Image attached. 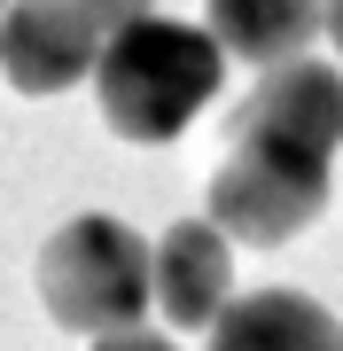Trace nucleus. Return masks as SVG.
<instances>
[{"label": "nucleus", "mask_w": 343, "mask_h": 351, "mask_svg": "<svg viewBox=\"0 0 343 351\" xmlns=\"http://www.w3.org/2000/svg\"><path fill=\"white\" fill-rule=\"evenodd\" d=\"M343 149V71L320 55L273 63L234 110V149L211 172V226L234 242H289L328 211Z\"/></svg>", "instance_id": "nucleus-1"}, {"label": "nucleus", "mask_w": 343, "mask_h": 351, "mask_svg": "<svg viewBox=\"0 0 343 351\" xmlns=\"http://www.w3.org/2000/svg\"><path fill=\"white\" fill-rule=\"evenodd\" d=\"M218 71H227L218 32L149 16V24H125L117 39H102L94 94H102V117L117 141L156 149V141H179L203 117V101L218 94Z\"/></svg>", "instance_id": "nucleus-2"}, {"label": "nucleus", "mask_w": 343, "mask_h": 351, "mask_svg": "<svg viewBox=\"0 0 343 351\" xmlns=\"http://www.w3.org/2000/svg\"><path fill=\"white\" fill-rule=\"evenodd\" d=\"M39 297L71 336H133L140 313L156 304V250L125 219L86 211L39 250Z\"/></svg>", "instance_id": "nucleus-3"}, {"label": "nucleus", "mask_w": 343, "mask_h": 351, "mask_svg": "<svg viewBox=\"0 0 343 351\" xmlns=\"http://www.w3.org/2000/svg\"><path fill=\"white\" fill-rule=\"evenodd\" d=\"M102 63V24L86 0H16L0 16V78L16 94H63Z\"/></svg>", "instance_id": "nucleus-4"}, {"label": "nucleus", "mask_w": 343, "mask_h": 351, "mask_svg": "<svg viewBox=\"0 0 343 351\" xmlns=\"http://www.w3.org/2000/svg\"><path fill=\"white\" fill-rule=\"evenodd\" d=\"M227 226L211 219H179L156 242V304H164L172 328H218L227 320V289H234V250Z\"/></svg>", "instance_id": "nucleus-5"}, {"label": "nucleus", "mask_w": 343, "mask_h": 351, "mask_svg": "<svg viewBox=\"0 0 343 351\" xmlns=\"http://www.w3.org/2000/svg\"><path fill=\"white\" fill-rule=\"evenodd\" d=\"M211 351H343V328L328 320V304L296 289H257L227 304V320L211 328Z\"/></svg>", "instance_id": "nucleus-6"}, {"label": "nucleus", "mask_w": 343, "mask_h": 351, "mask_svg": "<svg viewBox=\"0 0 343 351\" xmlns=\"http://www.w3.org/2000/svg\"><path fill=\"white\" fill-rule=\"evenodd\" d=\"M203 8H211L218 47L257 71L296 63L312 47V32H328V0H203Z\"/></svg>", "instance_id": "nucleus-7"}, {"label": "nucleus", "mask_w": 343, "mask_h": 351, "mask_svg": "<svg viewBox=\"0 0 343 351\" xmlns=\"http://www.w3.org/2000/svg\"><path fill=\"white\" fill-rule=\"evenodd\" d=\"M86 16L102 24V39H117L125 24H149V16H156V0H86Z\"/></svg>", "instance_id": "nucleus-8"}, {"label": "nucleus", "mask_w": 343, "mask_h": 351, "mask_svg": "<svg viewBox=\"0 0 343 351\" xmlns=\"http://www.w3.org/2000/svg\"><path fill=\"white\" fill-rule=\"evenodd\" d=\"M94 351H172V343H164V336H140V328H133V336H102Z\"/></svg>", "instance_id": "nucleus-9"}, {"label": "nucleus", "mask_w": 343, "mask_h": 351, "mask_svg": "<svg viewBox=\"0 0 343 351\" xmlns=\"http://www.w3.org/2000/svg\"><path fill=\"white\" fill-rule=\"evenodd\" d=\"M328 39H335V55H343V0H328Z\"/></svg>", "instance_id": "nucleus-10"}, {"label": "nucleus", "mask_w": 343, "mask_h": 351, "mask_svg": "<svg viewBox=\"0 0 343 351\" xmlns=\"http://www.w3.org/2000/svg\"><path fill=\"white\" fill-rule=\"evenodd\" d=\"M0 16H8V0H0Z\"/></svg>", "instance_id": "nucleus-11"}]
</instances>
